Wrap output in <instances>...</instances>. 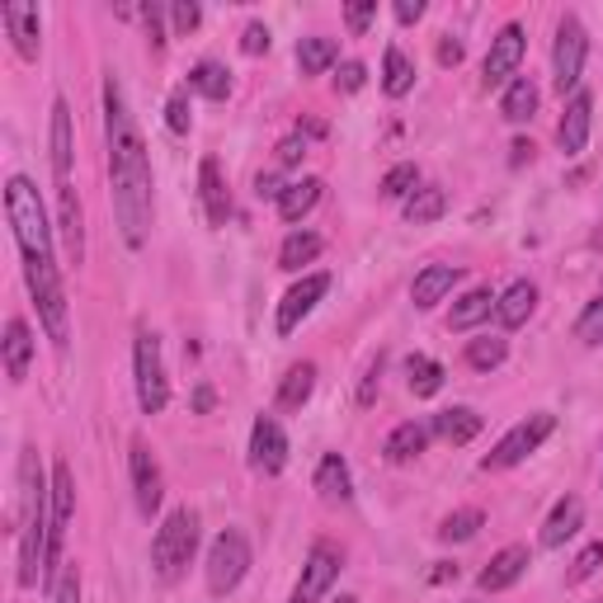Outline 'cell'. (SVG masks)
<instances>
[{
    "mask_svg": "<svg viewBox=\"0 0 603 603\" xmlns=\"http://www.w3.org/2000/svg\"><path fill=\"white\" fill-rule=\"evenodd\" d=\"M377 20V0H354V5H344V24L349 34H368V24Z\"/></svg>",
    "mask_w": 603,
    "mask_h": 603,
    "instance_id": "obj_43",
    "label": "cell"
},
{
    "mask_svg": "<svg viewBox=\"0 0 603 603\" xmlns=\"http://www.w3.org/2000/svg\"><path fill=\"white\" fill-rule=\"evenodd\" d=\"M198 198H203V213H208V227H227L231 194H227V184H221V166L213 156H203V166H198Z\"/></svg>",
    "mask_w": 603,
    "mask_h": 603,
    "instance_id": "obj_19",
    "label": "cell"
},
{
    "mask_svg": "<svg viewBox=\"0 0 603 603\" xmlns=\"http://www.w3.org/2000/svg\"><path fill=\"white\" fill-rule=\"evenodd\" d=\"M316 490H321L326 504H349L354 500V481H349V463L340 453H326L321 467H316Z\"/></svg>",
    "mask_w": 603,
    "mask_h": 603,
    "instance_id": "obj_25",
    "label": "cell"
},
{
    "mask_svg": "<svg viewBox=\"0 0 603 603\" xmlns=\"http://www.w3.org/2000/svg\"><path fill=\"white\" fill-rule=\"evenodd\" d=\"M533 311H537V288H533L528 278H514L510 288L496 297V321H500L504 330H519Z\"/></svg>",
    "mask_w": 603,
    "mask_h": 603,
    "instance_id": "obj_22",
    "label": "cell"
},
{
    "mask_svg": "<svg viewBox=\"0 0 603 603\" xmlns=\"http://www.w3.org/2000/svg\"><path fill=\"white\" fill-rule=\"evenodd\" d=\"M490 311H496V293L490 288H471L453 302V311H448V330H471V326H481L490 321Z\"/></svg>",
    "mask_w": 603,
    "mask_h": 603,
    "instance_id": "obj_27",
    "label": "cell"
},
{
    "mask_svg": "<svg viewBox=\"0 0 603 603\" xmlns=\"http://www.w3.org/2000/svg\"><path fill=\"white\" fill-rule=\"evenodd\" d=\"M504 359H510V340H504V335H481V340H471V344H467V363H471L476 373L500 368Z\"/></svg>",
    "mask_w": 603,
    "mask_h": 603,
    "instance_id": "obj_36",
    "label": "cell"
},
{
    "mask_svg": "<svg viewBox=\"0 0 603 603\" xmlns=\"http://www.w3.org/2000/svg\"><path fill=\"white\" fill-rule=\"evenodd\" d=\"M71 514H76V476L67 463H57L53 467V528H47V576H57V566H61V543H67Z\"/></svg>",
    "mask_w": 603,
    "mask_h": 603,
    "instance_id": "obj_11",
    "label": "cell"
},
{
    "mask_svg": "<svg viewBox=\"0 0 603 603\" xmlns=\"http://www.w3.org/2000/svg\"><path fill=\"white\" fill-rule=\"evenodd\" d=\"M128 476H133L137 510L151 519L156 510H161V500H166V481H161V463H156L151 448L141 439H133V448H128Z\"/></svg>",
    "mask_w": 603,
    "mask_h": 603,
    "instance_id": "obj_13",
    "label": "cell"
},
{
    "mask_svg": "<svg viewBox=\"0 0 603 603\" xmlns=\"http://www.w3.org/2000/svg\"><path fill=\"white\" fill-rule=\"evenodd\" d=\"M420 189V166L416 161H401V166H391L387 174H383V198H410Z\"/></svg>",
    "mask_w": 603,
    "mask_h": 603,
    "instance_id": "obj_38",
    "label": "cell"
},
{
    "mask_svg": "<svg viewBox=\"0 0 603 603\" xmlns=\"http://www.w3.org/2000/svg\"><path fill=\"white\" fill-rule=\"evenodd\" d=\"M170 20H174V29H180V34H194L198 20H203V10L194 5V0H189V5H174V10H170Z\"/></svg>",
    "mask_w": 603,
    "mask_h": 603,
    "instance_id": "obj_47",
    "label": "cell"
},
{
    "mask_svg": "<svg viewBox=\"0 0 603 603\" xmlns=\"http://www.w3.org/2000/svg\"><path fill=\"white\" fill-rule=\"evenodd\" d=\"M104 141H109V189L114 217L128 250H141L151 236V156L128 109V94L109 76L104 81Z\"/></svg>",
    "mask_w": 603,
    "mask_h": 603,
    "instance_id": "obj_2",
    "label": "cell"
},
{
    "mask_svg": "<svg viewBox=\"0 0 603 603\" xmlns=\"http://www.w3.org/2000/svg\"><path fill=\"white\" fill-rule=\"evenodd\" d=\"M523 47H528V38H523V24H504L496 38H490V53L481 61V86L486 90H500L510 86L519 76V61H523Z\"/></svg>",
    "mask_w": 603,
    "mask_h": 603,
    "instance_id": "obj_10",
    "label": "cell"
},
{
    "mask_svg": "<svg viewBox=\"0 0 603 603\" xmlns=\"http://www.w3.org/2000/svg\"><path fill=\"white\" fill-rule=\"evenodd\" d=\"M391 14H396V24H416L424 14V0H396Z\"/></svg>",
    "mask_w": 603,
    "mask_h": 603,
    "instance_id": "obj_49",
    "label": "cell"
},
{
    "mask_svg": "<svg viewBox=\"0 0 603 603\" xmlns=\"http://www.w3.org/2000/svg\"><path fill=\"white\" fill-rule=\"evenodd\" d=\"M302 156H307V137H302V133H288V137H283L278 147H274V161H278L283 170H288V166H297Z\"/></svg>",
    "mask_w": 603,
    "mask_h": 603,
    "instance_id": "obj_44",
    "label": "cell"
},
{
    "mask_svg": "<svg viewBox=\"0 0 603 603\" xmlns=\"http://www.w3.org/2000/svg\"><path fill=\"white\" fill-rule=\"evenodd\" d=\"M430 424H420V420H406V424H396V430L387 434L383 443V453H387V463H416V457L430 448Z\"/></svg>",
    "mask_w": 603,
    "mask_h": 603,
    "instance_id": "obj_24",
    "label": "cell"
},
{
    "mask_svg": "<svg viewBox=\"0 0 603 603\" xmlns=\"http://www.w3.org/2000/svg\"><path fill=\"white\" fill-rule=\"evenodd\" d=\"M326 250V241L316 231H288L283 236V246H278V269H288V274H297L302 264H311L316 255Z\"/></svg>",
    "mask_w": 603,
    "mask_h": 603,
    "instance_id": "obj_30",
    "label": "cell"
},
{
    "mask_svg": "<svg viewBox=\"0 0 603 603\" xmlns=\"http://www.w3.org/2000/svg\"><path fill=\"white\" fill-rule=\"evenodd\" d=\"M439 61H443V67H457V61H463V43H457V38H443V43H439Z\"/></svg>",
    "mask_w": 603,
    "mask_h": 603,
    "instance_id": "obj_51",
    "label": "cell"
},
{
    "mask_svg": "<svg viewBox=\"0 0 603 603\" xmlns=\"http://www.w3.org/2000/svg\"><path fill=\"white\" fill-rule=\"evenodd\" d=\"M340 61V43L335 38H321V34H311V38H297V67L302 76H321L330 71Z\"/></svg>",
    "mask_w": 603,
    "mask_h": 603,
    "instance_id": "obj_28",
    "label": "cell"
},
{
    "mask_svg": "<svg viewBox=\"0 0 603 603\" xmlns=\"http://www.w3.org/2000/svg\"><path fill=\"white\" fill-rule=\"evenodd\" d=\"M481 523H486L481 510H457V514H448L439 523V537L443 543H471V537L481 533Z\"/></svg>",
    "mask_w": 603,
    "mask_h": 603,
    "instance_id": "obj_37",
    "label": "cell"
},
{
    "mask_svg": "<svg viewBox=\"0 0 603 603\" xmlns=\"http://www.w3.org/2000/svg\"><path fill=\"white\" fill-rule=\"evenodd\" d=\"M335 603H359V599H354V594H340V599H335Z\"/></svg>",
    "mask_w": 603,
    "mask_h": 603,
    "instance_id": "obj_54",
    "label": "cell"
},
{
    "mask_svg": "<svg viewBox=\"0 0 603 603\" xmlns=\"http://www.w3.org/2000/svg\"><path fill=\"white\" fill-rule=\"evenodd\" d=\"M189 90H198L203 100H227V94H231V71L217 67V61H198V67L189 71Z\"/></svg>",
    "mask_w": 603,
    "mask_h": 603,
    "instance_id": "obj_33",
    "label": "cell"
},
{
    "mask_svg": "<svg viewBox=\"0 0 603 603\" xmlns=\"http://www.w3.org/2000/svg\"><path fill=\"white\" fill-rule=\"evenodd\" d=\"M500 114H504V123H528L537 114V86L528 81V76H514V81L504 86Z\"/></svg>",
    "mask_w": 603,
    "mask_h": 603,
    "instance_id": "obj_31",
    "label": "cell"
},
{
    "mask_svg": "<svg viewBox=\"0 0 603 603\" xmlns=\"http://www.w3.org/2000/svg\"><path fill=\"white\" fill-rule=\"evenodd\" d=\"M0 20L10 29V43L14 53L24 61H38V47H43V14L38 5H20V0H10V5H0Z\"/></svg>",
    "mask_w": 603,
    "mask_h": 603,
    "instance_id": "obj_15",
    "label": "cell"
},
{
    "mask_svg": "<svg viewBox=\"0 0 603 603\" xmlns=\"http://www.w3.org/2000/svg\"><path fill=\"white\" fill-rule=\"evenodd\" d=\"M133 383H137V406L141 416H161L170 406V377H166V359H161V340L151 330H137L133 344Z\"/></svg>",
    "mask_w": 603,
    "mask_h": 603,
    "instance_id": "obj_5",
    "label": "cell"
},
{
    "mask_svg": "<svg viewBox=\"0 0 603 603\" xmlns=\"http://www.w3.org/2000/svg\"><path fill=\"white\" fill-rule=\"evenodd\" d=\"M580 523H584V500H580V496H561V500H557V510L547 514L543 537H537V543H543L547 551H557L561 543H570V537L580 533Z\"/></svg>",
    "mask_w": 603,
    "mask_h": 603,
    "instance_id": "obj_20",
    "label": "cell"
},
{
    "mask_svg": "<svg viewBox=\"0 0 603 603\" xmlns=\"http://www.w3.org/2000/svg\"><path fill=\"white\" fill-rule=\"evenodd\" d=\"M363 81H368V67H363V61H344V67H340V76H335V86H340L344 94L363 90Z\"/></svg>",
    "mask_w": 603,
    "mask_h": 603,
    "instance_id": "obj_46",
    "label": "cell"
},
{
    "mask_svg": "<svg viewBox=\"0 0 603 603\" xmlns=\"http://www.w3.org/2000/svg\"><path fill=\"white\" fill-rule=\"evenodd\" d=\"M551 430H557V416H551V410H533L528 420H519L514 430L496 443V453L481 457V471H510V467H519L523 457H533L551 439Z\"/></svg>",
    "mask_w": 603,
    "mask_h": 603,
    "instance_id": "obj_6",
    "label": "cell"
},
{
    "mask_svg": "<svg viewBox=\"0 0 603 603\" xmlns=\"http://www.w3.org/2000/svg\"><path fill=\"white\" fill-rule=\"evenodd\" d=\"M430 430H434L443 443H453V448H463V443H471L476 434L486 430V420L476 416L471 406H448V410H439V416H434V424H430Z\"/></svg>",
    "mask_w": 603,
    "mask_h": 603,
    "instance_id": "obj_23",
    "label": "cell"
},
{
    "mask_svg": "<svg viewBox=\"0 0 603 603\" xmlns=\"http://www.w3.org/2000/svg\"><path fill=\"white\" fill-rule=\"evenodd\" d=\"M29 363H34V330H29L24 316H10L5 321V377L10 383H24Z\"/></svg>",
    "mask_w": 603,
    "mask_h": 603,
    "instance_id": "obj_21",
    "label": "cell"
},
{
    "mask_svg": "<svg viewBox=\"0 0 603 603\" xmlns=\"http://www.w3.org/2000/svg\"><path fill=\"white\" fill-rule=\"evenodd\" d=\"M340 570H344V551L335 543H316L307 551V561H302V576L293 584L288 603H321L330 594V584L340 580Z\"/></svg>",
    "mask_w": 603,
    "mask_h": 603,
    "instance_id": "obj_9",
    "label": "cell"
},
{
    "mask_svg": "<svg viewBox=\"0 0 603 603\" xmlns=\"http://www.w3.org/2000/svg\"><path fill=\"white\" fill-rule=\"evenodd\" d=\"M326 293H330V274H326V269L302 274L293 288L283 293V302H278V335H293V330L316 311V302H321Z\"/></svg>",
    "mask_w": 603,
    "mask_h": 603,
    "instance_id": "obj_12",
    "label": "cell"
},
{
    "mask_svg": "<svg viewBox=\"0 0 603 603\" xmlns=\"http://www.w3.org/2000/svg\"><path fill=\"white\" fill-rule=\"evenodd\" d=\"M47 599H53V603H81V570H76V561H67V570L53 580Z\"/></svg>",
    "mask_w": 603,
    "mask_h": 603,
    "instance_id": "obj_42",
    "label": "cell"
},
{
    "mask_svg": "<svg viewBox=\"0 0 603 603\" xmlns=\"http://www.w3.org/2000/svg\"><path fill=\"white\" fill-rule=\"evenodd\" d=\"M241 53H246V57L269 53V29H264V24H246V29H241Z\"/></svg>",
    "mask_w": 603,
    "mask_h": 603,
    "instance_id": "obj_45",
    "label": "cell"
},
{
    "mask_svg": "<svg viewBox=\"0 0 603 603\" xmlns=\"http://www.w3.org/2000/svg\"><path fill=\"white\" fill-rule=\"evenodd\" d=\"M599 566H603V543H590L576 561H570L566 580H570V584H584V580H594V576H599Z\"/></svg>",
    "mask_w": 603,
    "mask_h": 603,
    "instance_id": "obj_40",
    "label": "cell"
},
{
    "mask_svg": "<svg viewBox=\"0 0 603 603\" xmlns=\"http://www.w3.org/2000/svg\"><path fill=\"white\" fill-rule=\"evenodd\" d=\"M246 570H250V543H246V533L241 528H227V533H217L213 537V547H208V590L213 594H231L236 584L246 580Z\"/></svg>",
    "mask_w": 603,
    "mask_h": 603,
    "instance_id": "obj_7",
    "label": "cell"
},
{
    "mask_svg": "<svg viewBox=\"0 0 603 603\" xmlns=\"http://www.w3.org/2000/svg\"><path fill=\"white\" fill-rule=\"evenodd\" d=\"M316 391V363H293L288 373H283V387H278V406L283 410H302L311 401Z\"/></svg>",
    "mask_w": 603,
    "mask_h": 603,
    "instance_id": "obj_32",
    "label": "cell"
},
{
    "mask_svg": "<svg viewBox=\"0 0 603 603\" xmlns=\"http://www.w3.org/2000/svg\"><path fill=\"white\" fill-rule=\"evenodd\" d=\"M250 467L260 476H278L288 467V434H283L274 416H260L255 430H250Z\"/></svg>",
    "mask_w": 603,
    "mask_h": 603,
    "instance_id": "obj_14",
    "label": "cell"
},
{
    "mask_svg": "<svg viewBox=\"0 0 603 603\" xmlns=\"http://www.w3.org/2000/svg\"><path fill=\"white\" fill-rule=\"evenodd\" d=\"M410 86H416V67H410V57L401 53V47H387V57H383V90L391 94V100H401V94H410Z\"/></svg>",
    "mask_w": 603,
    "mask_h": 603,
    "instance_id": "obj_34",
    "label": "cell"
},
{
    "mask_svg": "<svg viewBox=\"0 0 603 603\" xmlns=\"http://www.w3.org/2000/svg\"><path fill=\"white\" fill-rule=\"evenodd\" d=\"M71 109L67 100H53V184H57V227H61V246H67L71 264L86 260V217H81V198H76V174H71Z\"/></svg>",
    "mask_w": 603,
    "mask_h": 603,
    "instance_id": "obj_3",
    "label": "cell"
},
{
    "mask_svg": "<svg viewBox=\"0 0 603 603\" xmlns=\"http://www.w3.org/2000/svg\"><path fill=\"white\" fill-rule=\"evenodd\" d=\"M377 377H383V359H377L373 368L363 373V387H359V406H373V396H377Z\"/></svg>",
    "mask_w": 603,
    "mask_h": 603,
    "instance_id": "obj_48",
    "label": "cell"
},
{
    "mask_svg": "<svg viewBox=\"0 0 603 603\" xmlns=\"http://www.w3.org/2000/svg\"><path fill=\"white\" fill-rule=\"evenodd\" d=\"M594 603H603V599H594Z\"/></svg>",
    "mask_w": 603,
    "mask_h": 603,
    "instance_id": "obj_55",
    "label": "cell"
},
{
    "mask_svg": "<svg viewBox=\"0 0 603 603\" xmlns=\"http://www.w3.org/2000/svg\"><path fill=\"white\" fill-rule=\"evenodd\" d=\"M523 570H528V547H504V551H496L490 557V566L476 576V584H481L486 594H500V590H510V584H519L523 580Z\"/></svg>",
    "mask_w": 603,
    "mask_h": 603,
    "instance_id": "obj_18",
    "label": "cell"
},
{
    "mask_svg": "<svg viewBox=\"0 0 603 603\" xmlns=\"http://www.w3.org/2000/svg\"><path fill=\"white\" fill-rule=\"evenodd\" d=\"M283 189H288V184H278V174H260V180H255V194H260V198H274V203H278Z\"/></svg>",
    "mask_w": 603,
    "mask_h": 603,
    "instance_id": "obj_50",
    "label": "cell"
},
{
    "mask_svg": "<svg viewBox=\"0 0 603 603\" xmlns=\"http://www.w3.org/2000/svg\"><path fill=\"white\" fill-rule=\"evenodd\" d=\"M576 340H580V344H603V293L590 302V307L580 311V321H576Z\"/></svg>",
    "mask_w": 603,
    "mask_h": 603,
    "instance_id": "obj_39",
    "label": "cell"
},
{
    "mask_svg": "<svg viewBox=\"0 0 603 603\" xmlns=\"http://www.w3.org/2000/svg\"><path fill=\"white\" fill-rule=\"evenodd\" d=\"M457 278H463V269L457 264H424L416 274V283H410V302H416L420 311H430L457 288Z\"/></svg>",
    "mask_w": 603,
    "mask_h": 603,
    "instance_id": "obj_17",
    "label": "cell"
},
{
    "mask_svg": "<svg viewBox=\"0 0 603 603\" xmlns=\"http://www.w3.org/2000/svg\"><path fill=\"white\" fill-rule=\"evenodd\" d=\"M590 123H594V94L590 90H576L566 100V114L557 123V147L566 156H580L584 141H590Z\"/></svg>",
    "mask_w": 603,
    "mask_h": 603,
    "instance_id": "obj_16",
    "label": "cell"
},
{
    "mask_svg": "<svg viewBox=\"0 0 603 603\" xmlns=\"http://www.w3.org/2000/svg\"><path fill=\"white\" fill-rule=\"evenodd\" d=\"M448 580H457V566H448V561H439V566L430 570V584H448Z\"/></svg>",
    "mask_w": 603,
    "mask_h": 603,
    "instance_id": "obj_52",
    "label": "cell"
},
{
    "mask_svg": "<svg viewBox=\"0 0 603 603\" xmlns=\"http://www.w3.org/2000/svg\"><path fill=\"white\" fill-rule=\"evenodd\" d=\"M166 123H170V133H189L194 128V114H189V86H180L170 94V104H166Z\"/></svg>",
    "mask_w": 603,
    "mask_h": 603,
    "instance_id": "obj_41",
    "label": "cell"
},
{
    "mask_svg": "<svg viewBox=\"0 0 603 603\" xmlns=\"http://www.w3.org/2000/svg\"><path fill=\"white\" fill-rule=\"evenodd\" d=\"M194 551H198V514L194 510H170L166 523L156 528V543H151L156 576H161L166 584H174L189 570V561H194Z\"/></svg>",
    "mask_w": 603,
    "mask_h": 603,
    "instance_id": "obj_4",
    "label": "cell"
},
{
    "mask_svg": "<svg viewBox=\"0 0 603 603\" xmlns=\"http://www.w3.org/2000/svg\"><path fill=\"white\" fill-rule=\"evenodd\" d=\"M514 156H510V161L514 166H523V161H533V141H514V147H510Z\"/></svg>",
    "mask_w": 603,
    "mask_h": 603,
    "instance_id": "obj_53",
    "label": "cell"
},
{
    "mask_svg": "<svg viewBox=\"0 0 603 603\" xmlns=\"http://www.w3.org/2000/svg\"><path fill=\"white\" fill-rule=\"evenodd\" d=\"M584 57H590V38H584V24L576 20V14H561L557 43H551V76H557V90H561V94H576V90H580Z\"/></svg>",
    "mask_w": 603,
    "mask_h": 603,
    "instance_id": "obj_8",
    "label": "cell"
},
{
    "mask_svg": "<svg viewBox=\"0 0 603 603\" xmlns=\"http://www.w3.org/2000/svg\"><path fill=\"white\" fill-rule=\"evenodd\" d=\"M321 189H326V184L316 180V174H302V180H293V184L278 194V217L297 227V221L307 217V213L316 208V203H321Z\"/></svg>",
    "mask_w": 603,
    "mask_h": 603,
    "instance_id": "obj_26",
    "label": "cell"
},
{
    "mask_svg": "<svg viewBox=\"0 0 603 603\" xmlns=\"http://www.w3.org/2000/svg\"><path fill=\"white\" fill-rule=\"evenodd\" d=\"M406 377H410V391H416V396H439L443 363L439 359H424V354H410L406 359Z\"/></svg>",
    "mask_w": 603,
    "mask_h": 603,
    "instance_id": "obj_35",
    "label": "cell"
},
{
    "mask_svg": "<svg viewBox=\"0 0 603 603\" xmlns=\"http://www.w3.org/2000/svg\"><path fill=\"white\" fill-rule=\"evenodd\" d=\"M443 213H448V194H443L439 184H420L416 194L406 198V221H410V227H430V221H439Z\"/></svg>",
    "mask_w": 603,
    "mask_h": 603,
    "instance_id": "obj_29",
    "label": "cell"
},
{
    "mask_svg": "<svg viewBox=\"0 0 603 603\" xmlns=\"http://www.w3.org/2000/svg\"><path fill=\"white\" fill-rule=\"evenodd\" d=\"M5 221H10L14 250H20V260H24V283H29V293H34L38 321L57 354H67L71 349V307H67V288H61V269L53 255V227H47V208H43L34 180H24V174H10V184H5Z\"/></svg>",
    "mask_w": 603,
    "mask_h": 603,
    "instance_id": "obj_1",
    "label": "cell"
}]
</instances>
